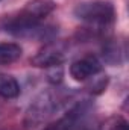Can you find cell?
I'll list each match as a JSON object with an SVG mask.
<instances>
[{"label": "cell", "instance_id": "7a4b0ae2", "mask_svg": "<svg viewBox=\"0 0 129 130\" xmlns=\"http://www.w3.org/2000/svg\"><path fill=\"white\" fill-rule=\"evenodd\" d=\"M3 29L14 36L28 39H47L55 33L52 26H44L41 21H32L20 15L6 20L3 23Z\"/></svg>", "mask_w": 129, "mask_h": 130}, {"label": "cell", "instance_id": "277c9868", "mask_svg": "<svg viewBox=\"0 0 129 130\" xmlns=\"http://www.w3.org/2000/svg\"><path fill=\"white\" fill-rule=\"evenodd\" d=\"M102 71V64L96 56H84L70 65V76L78 82H85Z\"/></svg>", "mask_w": 129, "mask_h": 130}, {"label": "cell", "instance_id": "9c48e42d", "mask_svg": "<svg viewBox=\"0 0 129 130\" xmlns=\"http://www.w3.org/2000/svg\"><path fill=\"white\" fill-rule=\"evenodd\" d=\"M20 95L18 82L9 74H0V97L2 98H15Z\"/></svg>", "mask_w": 129, "mask_h": 130}, {"label": "cell", "instance_id": "30bf717a", "mask_svg": "<svg viewBox=\"0 0 129 130\" xmlns=\"http://www.w3.org/2000/svg\"><path fill=\"white\" fill-rule=\"evenodd\" d=\"M96 76H93L94 82L88 86V89H90V92H93V94H100V92L105 91V88H106V85H108V77H106V76L96 77Z\"/></svg>", "mask_w": 129, "mask_h": 130}, {"label": "cell", "instance_id": "6da1fadb", "mask_svg": "<svg viewBox=\"0 0 129 130\" xmlns=\"http://www.w3.org/2000/svg\"><path fill=\"white\" fill-rule=\"evenodd\" d=\"M74 15L79 20L87 21L90 24L106 26L114 21L115 11H114L112 3L105 2V0H94V2L79 3L74 8Z\"/></svg>", "mask_w": 129, "mask_h": 130}, {"label": "cell", "instance_id": "8992f818", "mask_svg": "<svg viewBox=\"0 0 129 130\" xmlns=\"http://www.w3.org/2000/svg\"><path fill=\"white\" fill-rule=\"evenodd\" d=\"M56 8L53 0H31L26 3V6L20 11V17L32 20V21H41L44 17H47L50 12H53Z\"/></svg>", "mask_w": 129, "mask_h": 130}, {"label": "cell", "instance_id": "52a82bcc", "mask_svg": "<svg viewBox=\"0 0 129 130\" xmlns=\"http://www.w3.org/2000/svg\"><path fill=\"white\" fill-rule=\"evenodd\" d=\"M103 59L105 62L109 65H120L125 61L126 56V47L125 42L117 41V39H111L103 45Z\"/></svg>", "mask_w": 129, "mask_h": 130}, {"label": "cell", "instance_id": "3957f363", "mask_svg": "<svg viewBox=\"0 0 129 130\" xmlns=\"http://www.w3.org/2000/svg\"><path fill=\"white\" fill-rule=\"evenodd\" d=\"M56 109V101L52 97L50 92H41L38 97L33 100L26 112L24 117V126L28 129H35L41 126L49 117L53 115Z\"/></svg>", "mask_w": 129, "mask_h": 130}, {"label": "cell", "instance_id": "8fae6325", "mask_svg": "<svg viewBox=\"0 0 129 130\" xmlns=\"http://www.w3.org/2000/svg\"><path fill=\"white\" fill-rule=\"evenodd\" d=\"M49 70V80L52 83H59L62 80V67L58 65V67H52V68H47Z\"/></svg>", "mask_w": 129, "mask_h": 130}, {"label": "cell", "instance_id": "7c38bea8", "mask_svg": "<svg viewBox=\"0 0 129 130\" xmlns=\"http://www.w3.org/2000/svg\"><path fill=\"white\" fill-rule=\"evenodd\" d=\"M79 130H88V129H79Z\"/></svg>", "mask_w": 129, "mask_h": 130}, {"label": "cell", "instance_id": "ba28073f", "mask_svg": "<svg viewBox=\"0 0 129 130\" xmlns=\"http://www.w3.org/2000/svg\"><path fill=\"white\" fill-rule=\"evenodd\" d=\"M23 55V48L15 42H0V67L17 62Z\"/></svg>", "mask_w": 129, "mask_h": 130}, {"label": "cell", "instance_id": "5b68a950", "mask_svg": "<svg viewBox=\"0 0 129 130\" xmlns=\"http://www.w3.org/2000/svg\"><path fill=\"white\" fill-rule=\"evenodd\" d=\"M64 59H65L64 52L58 45L49 44V45L43 47L31 59V64L36 68H52V67L62 65Z\"/></svg>", "mask_w": 129, "mask_h": 130}]
</instances>
